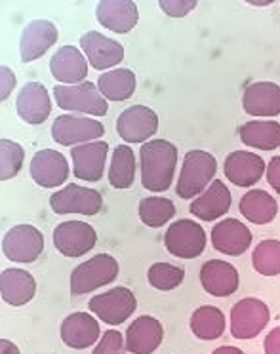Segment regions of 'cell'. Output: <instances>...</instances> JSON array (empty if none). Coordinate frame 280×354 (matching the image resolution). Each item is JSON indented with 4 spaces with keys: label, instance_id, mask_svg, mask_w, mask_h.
Returning <instances> with one entry per match:
<instances>
[{
    "label": "cell",
    "instance_id": "ba28073f",
    "mask_svg": "<svg viewBox=\"0 0 280 354\" xmlns=\"http://www.w3.org/2000/svg\"><path fill=\"white\" fill-rule=\"evenodd\" d=\"M50 206L59 216H97L103 206V196L100 191L90 187H80L77 183H69L62 191L52 194Z\"/></svg>",
    "mask_w": 280,
    "mask_h": 354
},
{
    "label": "cell",
    "instance_id": "e0dca14e",
    "mask_svg": "<svg viewBox=\"0 0 280 354\" xmlns=\"http://www.w3.org/2000/svg\"><path fill=\"white\" fill-rule=\"evenodd\" d=\"M16 109L24 122L32 124V126L46 122L52 113V100H50L46 86L40 82H27L17 95Z\"/></svg>",
    "mask_w": 280,
    "mask_h": 354
},
{
    "label": "cell",
    "instance_id": "277c9868",
    "mask_svg": "<svg viewBox=\"0 0 280 354\" xmlns=\"http://www.w3.org/2000/svg\"><path fill=\"white\" fill-rule=\"evenodd\" d=\"M54 97L57 107L63 111H75L92 116H105L109 113V105L92 82H82L77 86H55Z\"/></svg>",
    "mask_w": 280,
    "mask_h": 354
},
{
    "label": "cell",
    "instance_id": "836d02e7",
    "mask_svg": "<svg viewBox=\"0 0 280 354\" xmlns=\"http://www.w3.org/2000/svg\"><path fill=\"white\" fill-rule=\"evenodd\" d=\"M254 269L263 277H279L280 274V240H261L252 254Z\"/></svg>",
    "mask_w": 280,
    "mask_h": 354
},
{
    "label": "cell",
    "instance_id": "b9f144b4",
    "mask_svg": "<svg viewBox=\"0 0 280 354\" xmlns=\"http://www.w3.org/2000/svg\"><path fill=\"white\" fill-rule=\"evenodd\" d=\"M0 354H21L16 343H12L8 339H0Z\"/></svg>",
    "mask_w": 280,
    "mask_h": 354
},
{
    "label": "cell",
    "instance_id": "7c38bea8",
    "mask_svg": "<svg viewBox=\"0 0 280 354\" xmlns=\"http://www.w3.org/2000/svg\"><path fill=\"white\" fill-rule=\"evenodd\" d=\"M158 130V116L145 105H132L124 109L117 120V131L128 143H147Z\"/></svg>",
    "mask_w": 280,
    "mask_h": 354
},
{
    "label": "cell",
    "instance_id": "d590c367",
    "mask_svg": "<svg viewBox=\"0 0 280 354\" xmlns=\"http://www.w3.org/2000/svg\"><path fill=\"white\" fill-rule=\"evenodd\" d=\"M24 147L12 139H0V179L8 181L24 168Z\"/></svg>",
    "mask_w": 280,
    "mask_h": 354
},
{
    "label": "cell",
    "instance_id": "e575fe53",
    "mask_svg": "<svg viewBox=\"0 0 280 354\" xmlns=\"http://www.w3.org/2000/svg\"><path fill=\"white\" fill-rule=\"evenodd\" d=\"M183 278H185V270L170 263H153L147 272L149 284L160 292L176 290L178 286H181Z\"/></svg>",
    "mask_w": 280,
    "mask_h": 354
},
{
    "label": "cell",
    "instance_id": "83f0119b",
    "mask_svg": "<svg viewBox=\"0 0 280 354\" xmlns=\"http://www.w3.org/2000/svg\"><path fill=\"white\" fill-rule=\"evenodd\" d=\"M239 209L254 225H267L279 214V204L267 191L252 189L241 198Z\"/></svg>",
    "mask_w": 280,
    "mask_h": 354
},
{
    "label": "cell",
    "instance_id": "5bb4252c",
    "mask_svg": "<svg viewBox=\"0 0 280 354\" xmlns=\"http://www.w3.org/2000/svg\"><path fill=\"white\" fill-rule=\"evenodd\" d=\"M31 177L42 189L62 187L69 177V162L54 149H42L32 156Z\"/></svg>",
    "mask_w": 280,
    "mask_h": 354
},
{
    "label": "cell",
    "instance_id": "d4e9b609",
    "mask_svg": "<svg viewBox=\"0 0 280 354\" xmlns=\"http://www.w3.org/2000/svg\"><path fill=\"white\" fill-rule=\"evenodd\" d=\"M231 191L227 189V185L221 179L212 181V185L206 189V193H203L196 201L191 202L189 212L203 221H214L218 217H223L231 208Z\"/></svg>",
    "mask_w": 280,
    "mask_h": 354
},
{
    "label": "cell",
    "instance_id": "2e32d148",
    "mask_svg": "<svg viewBox=\"0 0 280 354\" xmlns=\"http://www.w3.org/2000/svg\"><path fill=\"white\" fill-rule=\"evenodd\" d=\"M57 42V27L48 19H35L27 25L19 39L21 62L31 63L46 54Z\"/></svg>",
    "mask_w": 280,
    "mask_h": 354
},
{
    "label": "cell",
    "instance_id": "7a4b0ae2",
    "mask_svg": "<svg viewBox=\"0 0 280 354\" xmlns=\"http://www.w3.org/2000/svg\"><path fill=\"white\" fill-rule=\"evenodd\" d=\"M218 171V162L206 151H189L183 160V168L179 174L176 193L183 201H191L208 187Z\"/></svg>",
    "mask_w": 280,
    "mask_h": 354
},
{
    "label": "cell",
    "instance_id": "8fae6325",
    "mask_svg": "<svg viewBox=\"0 0 280 354\" xmlns=\"http://www.w3.org/2000/svg\"><path fill=\"white\" fill-rule=\"evenodd\" d=\"M103 133H105L103 124L86 116L62 115L52 124V138L55 143L63 147L77 145V143L84 145V141L92 143L93 139L103 138Z\"/></svg>",
    "mask_w": 280,
    "mask_h": 354
},
{
    "label": "cell",
    "instance_id": "52a82bcc",
    "mask_svg": "<svg viewBox=\"0 0 280 354\" xmlns=\"http://www.w3.org/2000/svg\"><path fill=\"white\" fill-rule=\"evenodd\" d=\"M269 320L267 303L257 297H244L231 308V335L242 341L254 339L267 328Z\"/></svg>",
    "mask_w": 280,
    "mask_h": 354
},
{
    "label": "cell",
    "instance_id": "cb8c5ba5",
    "mask_svg": "<svg viewBox=\"0 0 280 354\" xmlns=\"http://www.w3.org/2000/svg\"><path fill=\"white\" fill-rule=\"evenodd\" d=\"M242 107L252 116L280 115V86L269 80L252 82L242 95Z\"/></svg>",
    "mask_w": 280,
    "mask_h": 354
},
{
    "label": "cell",
    "instance_id": "8d00e7d4",
    "mask_svg": "<svg viewBox=\"0 0 280 354\" xmlns=\"http://www.w3.org/2000/svg\"><path fill=\"white\" fill-rule=\"evenodd\" d=\"M126 339L118 330H107L92 354H126Z\"/></svg>",
    "mask_w": 280,
    "mask_h": 354
},
{
    "label": "cell",
    "instance_id": "ffe728a7",
    "mask_svg": "<svg viewBox=\"0 0 280 354\" xmlns=\"http://www.w3.org/2000/svg\"><path fill=\"white\" fill-rule=\"evenodd\" d=\"M223 171L233 185L254 187L267 169H265V162L261 156L250 151H234L225 158Z\"/></svg>",
    "mask_w": 280,
    "mask_h": 354
},
{
    "label": "cell",
    "instance_id": "44dd1931",
    "mask_svg": "<svg viewBox=\"0 0 280 354\" xmlns=\"http://www.w3.org/2000/svg\"><path fill=\"white\" fill-rule=\"evenodd\" d=\"M200 284L214 297H229L239 290L241 278L231 263L210 259L200 267Z\"/></svg>",
    "mask_w": 280,
    "mask_h": 354
},
{
    "label": "cell",
    "instance_id": "4316f807",
    "mask_svg": "<svg viewBox=\"0 0 280 354\" xmlns=\"http://www.w3.org/2000/svg\"><path fill=\"white\" fill-rule=\"evenodd\" d=\"M2 299L12 307H24L37 293V280L24 269H6L0 274Z\"/></svg>",
    "mask_w": 280,
    "mask_h": 354
},
{
    "label": "cell",
    "instance_id": "ab89813d",
    "mask_svg": "<svg viewBox=\"0 0 280 354\" xmlns=\"http://www.w3.org/2000/svg\"><path fill=\"white\" fill-rule=\"evenodd\" d=\"M0 75H2V90H0V100L6 101L12 90H14V86H16V75L12 73V69L8 67H2L0 69Z\"/></svg>",
    "mask_w": 280,
    "mask_h": 354
},
{
    "label": "cell",
    "instance_id": "d6a6232c",
    "mask_svg": "<svg viewBox=\"0 0 280 354\" xmlns=\"http://www.w3.org/2000/svg\"><path fill=\"white\" fill-rule=\"evenodd\" d=\"M140 219L147 227L158 229L176 216V204L162 196H147L140 202Z\"/></svg>",
    "mask_w": 280,
    "mask_h": 354
},
{
    "label": "cell",
    "instance_id": "5b68a950",
    "mask_svg": "<svg viewBox=\"0 0 280 354\" xmlns=\"http://www.w3.org/2000/svg\"><path fill=\"white\" fill-rule=\"evenodd\" d=\"M136 307H138L136 295L132 290H128L124 286H118L115 290H109L105 293H97L88 303V308L93 315L103 324H109V326L124 324L136 313Z\"/></svg>",
    "mask_w": 280,
    "mask_h": 354
},
{
    "label": "cell",
    "instance_id": "30bf717a",
    "mask_svg": "<svg viewBox=\"0 0 280 354\" xmlns=\"http://www.w3.org/2000/svg\"><path fill=\"white\" fill-rule=\"evenodd\" d=\"M54 248L65 257H80L97 244V232L84 221H63L54 229Z\"/></svg>",
    "mask_w": 280,
    "mask_h": 354
},
{
    "label": "cell",
    "instance_id": "9c48e42d",
    "mask_svg": "<svg viewBox=\"0 0 280 354\" xmlns=\"http://www.w3.org/2000/svg\"><path fill=\"white\" fill-rule=\"evenodd\" d=\"M2 252L14 263H32L44 252V234L32 225H16L2 239Z\"/></svg>",
    "mask_w": 280,
    "mask_h": 354
},
{
    "label": "cell",
    "instance_id": "74e56055",
    "mask_svg": "<svg viewBox=\"0 0 280 354\" xmlns=\"http://www.w3.org/2000/svg\"><path fill=\"white\" fill-rule=\"evenodd\" d=\"M196 0H160L158 2V6L162 10L166 16L174 17V19H178V17H185L189 12H193L196 8Z\"/></svg>",
    "mask_w": 280,
    "mask_h": 354
},
{
    "label": "cell",
    "instance_id": "603a6c76",
    "mask_svg": "<svg viewBox=\"0 0 280 354\" xmlns=\"http://www.w3.org/2000/svg\"><path fill=\"white\" fill-rule=\"evenodd\" d=\"M95 17L105 29L124 35L138 25L140 12L132 0H103L95 8Z\"/></svg>",
    "mask_w": 280,
    "mask_h": 354
},
{
    "label": "cell",
    "instance_id": "60d3db41",
    "mask_svg": "<svg viewBox=\"0 0 280 354\" xmlns=\"http://www.w3.org/2000/svg\"><path fill=\"white\" fill-rule=\"evenodd\" d=\"M265 354H280V326L272 328L263 341Z\"/></svg>",
    "mask_w": 280,
    "mask_h": 354
},
{
    "label": "cell",
    "instance_id": "ac0fdd59",
    "mask_svg": "<svg viewBox=\"0 0 280 354\" xmlns=\"http://www.w3.org/2000/svg\"><path fill=\"white\" fill-rule=\"evenodd\" d=\"M164 328L155 316L143 315L136 318L126 331V348L130 354H153L162 345Z\"/></svg>",
    "mask_w": 280,
    "mask_h": 354
},
{
    "label": "cell",
    "instance_id": "9a60e30c",
    "mask_svg": "<svg viewBox=\"0 0 280 354\" xmlns=\"http://www.w3.org/2000/svg\"><path fill=\"white\" fill-rule=\"evenodd\" d=\"M80 48L84 50L88 63L97 71L115 67V65H118L124 59V48H122V44L97 31L84 32L80 37Z\"/></svg>",
    "mask_w": 280,
    "mask_h": 354
},
{
    "label": "cell",
    "instance_id": "f1b7e54d",
    "mask_svg": "<svg viewBox=\"0 0 280 354\" xmlns=\"http://www.w3.org/2000/svg\"><path fill=\"white\" fill-rule=\"evenodd\" d=\"M239 136L244 145L259 151H274L280 147V124L274 120H252L242 124Z\"/></svg>",
    "mask_w": 280,
    "mask_h": 354
},
{
    "label": "cell",
    "instance_id": "4fadbf2b",
    "mask_svg": "<svg viewBox=\"0 0 280 354\" xmlns=\"http://www.w3.org/2000/svg\"><path fill=\"white\" fill-rule=\"evenodd\" d=\"M107 153H109V145L105 141H92V143L73 147L71 149L73 176L88 183L100 181L105 171Z\"/></svg>",
    "mask_w": 280,
    "mask_h": 354
},
{
    "label": "cell",
    "instance_id": "1f68e13d",
    "mask_svg": "<svg viewBox=\"0 0 280 354\" xmlns=\"http://www.w3.org/2000/svg\"><path fill=\"white\" fill-rule=\"evenodd\" d=\"M136 179V154L128 145L115 147L111 158L109 183L115 189H130Z\"/></svg>",
    "mask_w": 280,
    "mask_h": 354
},
{
    "label": "cell",
    "instance_id": "7402d4cb",
    "mask_svg": "<svg viewBox=\"0 0 280 354\" xmlns=\"http://www.w3.org/2000/svg\"><path fill=\"white\" fill-rule=\"evenodd\" d=\"M212 244L221 254L236 257L246 254L252 246V232L242 221L229 217L212 229Z\"/></svg>",
    "mask_w": 280,
    "mask_h": 354
},
{
    "label": "cell",
    "instance_id": "f546056e",
    "mask_svg": "<svg viewBox=\"0 0 280 354\" xmlns=\"http://www.w3.org/2000/svg\"><path fill=\"white\" fill-rule=\"evenodd\" d=\"M191 331L203 341H214L225 333V315L214 305H203L191 315Z\"/></svg>",
    "mask_w": 280,
    "mask_h": 354
},
{
    "label": "cell",
    "instance_id": "8992f818",
    "mask_svg": "<svg viewBox=\"0 0 280 354\" xmlns=\"http://www.w3.org/2000/svg\"><path fill=\"white\" fill-rule=\"evenodd\" d=\"M164 246L179 259H195L206 250V231L193 219H178L164 234Z\"/></svg>",
    "mask_w": 280,
    "mask_h": 354
},
{
    "label": "cell",
    "instance_id": "d6986e66",
    "mask_svg": "<svg viewBox=\"0 0 280 354\" xmlns=\"http://www.w3.org/2000/svg\"><path fill=\"white\" fill-rule=\"evenodd\" d=\"M88 65L90 63L77 46H63L50 59V73L63 86H77L88 77Z\"/></svg>",
    "mask_w": 280,
    "mask_h": 354
},
{
    "label": "cell",
    "instance_id": "6da1fadb",
    "mask_svg": "<svg viewBox=\"0 0 280 354\" xmlns=\"http://www.w3.org/2000/svg\"><path fill=\"white\" fill-rule=\"evenodd\" d=\"M141 156V185L151 193H164L171 187L176 166H178V147L166 141L155 139L143 143Z\"/></svg>",
    "mask_w": 280,
    "mask_h": 354
},
{
    "label": "cell",
    "instance_id": "3957f363",
    "mask_svg": "<svg viewBox=\"0 0 280 354\" xmlns=\"http://www.w3.org/2000/svg\"><path fill=\"white\" fill-rule=\"evenodd\" d=\"M118 277V261L109 254H97L80 263L71 274V293L84 295L95 292L102 286L111 284Z\"/></svg>",
    "mask_w": 280,
    "mask_h": 354
},
{
    "label": "cell",
    "instance_id": "f35d334b",
    "mask_svg": "<svg viewBox=\"0 0 280 354\" xmlns=\"http://www.w3.org/2000/svg\"><path fill=\"white\" fill-rule=\"evenodd\" d=\"M267 183L280 194V156H272L267 164Z\"/></svg>",
    "mask_w": 280,
    "mask_h": 354
},
{
    "label": "cell",
    "instance_id": "484cf974",
    "mask_svg": "<svg viewBox=\"0 0 280 354\" xmlns=\"http://www.w3.org/2000/svg\"><path fill=\"white\" fill-rule=\"evenodd\" d=\"M62 339L69 348H88L100 339V322L88 313H73L63 320Z\"/></svg>",
    "mask_w": 280,
    "mask_h": 354
},
{
    "label": "cell",
    "instance_id": "4dcf8cb0",
    "mask_svg": "<svg viewBox=\"0 0 280 354\" xmlns=\"http://www.w3.org/2000/svg\"><path fill=\"white\" fill-rule=\"evenodd\" d=\"M97 90L111 101H126L136 92V75L130 69H115L97 78Z\"/></svg>",
    "mask_w": 280,
    "mask_h": 354
},
{
    "label": "cell",
    "instance_id": "7bdbcfd3",
    "mask_svg": "<svg viewBox=\"0 0 280 354\" xmlns=\"http://www.w3.org/2000/svg\"><path fill=\"white\" fill-rule=\"evenodd\" d=\"M212 354H244L241 348H236V346H231V345H223V346H218L216 351Z\"/></svg>",
    "mask_w": 280,
    "mask_h": 354
}]
</instances>
